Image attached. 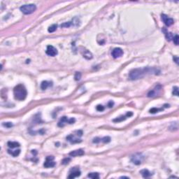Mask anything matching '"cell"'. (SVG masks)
<instances>
[{"instance_id": "cell-17", "label": "cell", "mask_w": 179, "mask_h": 179, "mask_svg": "<svg viewBox=\"0 0 179 179\" xmlns=\"http://www.w3.org/2000/svg\"><path fill=\"white\" fill-rule=\"evenodd\" d=\"M53 85V83L52 82H48V81H43L41 84V88L42 90H46L49 86H52Z\"/></svg>"}, {"instance_id": "cell-32", "label": "cell", "mask_w": 179, "mask_h": 179, "mask_svg": "<svg viewBox=\"0 0 179 179\" xmlns=\"http://www.w3.org/2000/svg\"><path fill=\"white\" fill-rule=\"evenodd\" d=\"M100 141H101V138H98V137H97V138L93 139V143H99Z\"/></svg>"}, {"instance_id": "cell-1", "label": "cell", "mask_w": 179, "mask_h": 179, "mask_svg": "<svg viewBox=\"0 0 179 179\" xmlns=\"http://www.w3.org/2000/svg\"><path fill=\"white\" fill-rule=\"evenodd\" d=\"M160 71L154 67H145L141 69H134L129 74V78L132 81H136L138 79L143 78L147 74H155L158 75Z\"/></svg>"}, {"instance_id": "cell-12", "label": "cell", "mask_w": 179, "mask_h": 179, "mask_svg": "<svg viewBox=\"0 0 179 179\" xmlns=\"http://www.w3.org/2000/svg\"><path fill=\"white\" fill-rule=\"evenodd\" d=\"M85 154V152L82 149H78V150H76L72 152H71L69 153V155L72 157H78V156H82Z\"/></svg>"}, {"instance_id": "cell-15", "label": "cell", "mask_w": 179, "mask_h": 179, "mask_svg": "<svg viewBox=\"0 0 179 179\" xmlns=\"http://www.w3.org/2000/svg\"><path fill=\"white\" fill-rule=\"evenodd\" d=\"M140 174L142 175V176L143 178H149L150 176H152V174L148 170V169H143L140 171Z\"/></svg>"}, {"instance_id": "cell-22", "label": "cell", "mask_w": 179, "mask_h": 179, "mask_svg": "<svg viewBox=\"0 0 179 179\" xmlns=\"http://www.w3.org/2000/svg\"><path fill=\"white\" fill-rule=\"evenodd\" d=\"M163 111V108H153L151 109H150V113H158L159 111Z\"/></svg>"}, {"instance_id": "cell-34", "label": "cell", "mask_w": 179, "mask_h": 179, "mask_svg": "<svg viewBox=\"0 0 179 179\" xmlns=\"http://www.w3.org/2000/svg\"><path fill=\"white\" fill-rule=\"evenodd\" d=\"M174 60H175L176 63L179 64V57H174Z\"/></svg>"}, {"instance_id": "cell-19", "label": "cell", "mask_w": 179, "mask_h": 179, "mask_svg": "<svg viewBox=\"0 0 179 179\" xmlns=\"http://www.w3.org/2000/svg\"><path fill=\"white\" fill-rule=\"evenodd\" d=\"M8 153L11 155L13 157H17L19 155L20 153V150H8Z\"/></svg>"}, {"instance_id": "cell-16", "label": "cell", "mask_w": 179, "mask_h": 179, "mask_svg": "<svg viewBox=\"0 0 179 179\" xmlns=\"http://www.w3.org/2000/svg\"><path fill=\"white\" fill-rule=\"evenodd\" d=\"M162 30H163V32L165 33V36H166L167 40H168V41H171V40H172V39H173V38H174V35H173V34H172V33L169 32L168 31H167V30H166L164 27H163Z\"/></svg>"}, {"instance_id": "cell-2", "label": "cell", "mask_w": 179, "mask_h": 179, "mask_svg": "<svg viewBox=\"0 0 179 179\" xmlns=\"http://www.w3.org/2000/svg\"><path fill=\"white\" fill-rule=\"evenodd\" d=\"M13 95L15 99L19 101H23L27 97V90L25 87L22 84L18 85L13 90Z\"/></svg>"}, {"instance_id": "cell-18", "label": "cell", "mask_w": 179, "mask_h": 179, "mask_svg": "<svg viewBox=\"0 0 179 179\" xmlns=\"http://www.w3.org/2000/svg\"><path fill=\"white\" fill-rule=\"evenodd\" d=\"M7 145L8 146L11 148H15L17 147H20V144L18 142H15V141H9L7 143Z\"/></svg>"}, {"instance_id": "cell-7", "label": "cell", "mask_w": 179, "mask_h": 179, "mask_svg": "<svg viewBox=\"0 0 179 179\" xmlns=\"http://www.w3.org/2000/svg\"><path fill=\"white\" fill-rule=\"evenodd\" d=\"M46 53L49 56L54 57L57 55V50L55 47H53V46H48Z\"/></svg>"}, {"instance_id": "cell-13", "label": "cell", "mask_w": 179, "mask_h": 179, "mask_svg": "<svg viewBox=\"0 0 179 179\" xmlns=\"http://www.w3.org/2000/svg\"><path fill=\"white\" fill-rule=\"evenodd\" d=\"M133 116V113H132V112H128L125 116H120V117H119V118H117L116 119H114V120H113V122H115V123H117V122H122V121H123V120H125L127 118H129V117H131V116Z\"/></svg>"}, {"instance_id": "cell-35", "label": "cell", "mask_w": 179, "mask_h": 179, "mask_svg": "<svg viewBox=\"0 0 179 179\" xmlns=\"http://www.w3.org/2000/svg\"><path fill=\"white\" fill-rule=\"evenodd\" d=\"M121 179H125V178H126V179H129V177H127V176H122V177H120Z\"/></svg>"}, {"instance_id": "cell-3", "label": "cell", "mask_w": 179, "mask_h": 179, "mask_svg": "<svg viewBox=\"0 0 179 179\" xmlns=\"http://www.w3.org/2000/svg\"><path fill=\"white\" fill-rule=\"evenodd\" d=\"M83 135V132L81 130H78V131H76L75 133L70 134L69 136L66 137V140L69 141L71 143H81L82 141L81 139L78 138V137H82Z\"/></svg>"}, {"instance_id": "cell-9", "label": "cell", "mask_w": 179, "mask_h": 179, "mask_svg": "<svg viewBox=\"0 0 179 179\" xmlns=\"http://www.w3.org/2000/svg\"><path fill=\"white\" fill-rule=\"evenodd\" d=\"M161 17H162V21L164 22V24L167 25V26H171V25H172L173 24H174V20L172 19V18H169L168 17L167 15H165V14H162V15H161Z\"/></svg>"}, {"instance_id": "cell-23", "label": "cell", "mask_w": 179, "mask_h": 179, "mask_svg": "<svg viewBox=\"0 0 179 179\" xmlns=\"http://www.w3.org/2000/svg\"><path fill=\"white\" fill-rule=\"evenodd\" d=\"M57 27V25H51V27H48V32H51V33L54 32L55 31H56Z\"/></svg>"}, {"instance_id": "cell-31", "label": "cell", "mask_w": 179, "mask_h": 179, "mask_svg": "<svg viewBox=\"0 0 179 179\" xmlns=\"http://www.w3.org/2000/svg\"><path fill=\"white\" fill-rule=\"evenodd\" d=\"M3 126L6 127L7 128H10L11 127H13V124L11 123H3Z\"/></svg>"}, {"instance_id": "cell-33", "label": "cell", "mask_w": 179, "mask_h": 179, "mask_svg": "<svg viewBox=\"0 0 179 179\" xmlns=\"http://www.w3.org/2000/svg\"><path fill=\"white\" fill-rule=\"evenodd\" d=\"M114 104V103L112 102V101H111L109 103H108V106L109 107V108H111V107H113V106Z\"/></svg>"}, {"instance_id": "cell-25", "label": "cell", "mask_w": 179, "mask_h": 179, "mask_svg": "<svg viewBox=\"0 0 179 179\" xmlns=\"http://www.w3.org/2000/svg\"><path fill=\"white\" fill-rule=\"evenodd\" d=\"M72 25V22H64L63 24H62L60 26H61V27H69Z\"/></svg>"}, {"instance_id": "cell-11", "label": "cell", "mask_w": 179, "mask_h": 179, "mask_svg": "<svg viewBox=\"0 0 179 179\" xmlns=\"http://www.w3.org/2000/svg\"><path fill=\"white\" fill-rule=\"evenodd\" d=\"M162 89V87L160 85H158L153 90H150L148 93V97H155V95H157L158 94V92L161 90Z\"/></svg>"}, {"instance_id": "cell-8", "label": "cell", "mask_w": 179, "mask_h": 179, "mask_svg": "<svg viewBox=\"0 0 179 179\" xmlns=\"http://www.w3.org/2000/svg\"><path fill=\"white\" fill-rule=\"evenodd\" d=\"M80 170L76 167H74L70 170V174L69 176V179H74L76 177H78L81 176Z\"/></svg>"}, {"instance_id": "cell-24", "label": "cell", "mask_w": 179, "mask_h": 179, "mask_svg": "<svg viewBox=\"0 0 179 179\" xmlns=\"http://www.w3.org/2000/svg\"><path fill=\"white\" fill-rule=\"evenodd\" d=\"M101 141L104 143H108L111 141V138L109 137H105L102 138H101Z\"/></svg>"}, {"instance_id": "cell-27", "label": "cell", "mask_w": 179, "mask_h": 179, "mask_svg": "<svg viewBox=\"0 0 179 179\" xmlns=\"http://www.w3.org/2000/svg\"><path fill=\"white\" fill-rule=\"evenodd\" d=\"M74 78L76 81H79L81 78V74L80 72H76L74 76Z\"/></svg>"}, {"instance_id": "cell-28", "label": "cell", "mask_w": 179, "mask_h": 179, "mask_svg": "<svg viewBox=\"0 0 179 179\" xmlns=\"http://www.w3.org/2000/svg\"><path fill=\"white\" fill-rule=\"evenodd\" d=\"M173 41H174V43H175V45L178 46L179 45V36L176 34L174 36L173 38Z\"/></svg>"}, {"instance_id": "cell-10", "label": "cell", "mask_w": 179, "mask_h": 179, "mask_svg": "<svg viewBox=\"0 0 179 179\" xmlns=\"http://www.w3.org/2000/svg\"><path fill=\"white\" fill-rule=\"evenodd\" d=\"M111 54H112L113 57L116 59V58L120 57L123 55V51L120 48H116L113 50Z\"/></svg>"}, {"instance_id": "cell-26", "label": "cell", "mask_w": 179, "mask_h": 179, "mask_svg": "<svg viewBox=\"0 0 179 179\" xmlns=\"http://www.w3.org/2000/svg\"><path fill=\"white\" fill-rule=\"evenodd\" d=\"M172 93H173V95H175V96H179V87H174V88H173V92H172Z\"/></svg>"}, {"instance_id": "cell-5", "label": "cell", "mask_w": 179, "mask_h": 179, "mask_svg": "<svg viewBox=\"0 0 179 179\" xmlns=\"http://www.w3.org/2000/svg\"><path fill=\"white\" fill-rule=\"evenodd\" d=\"M143 159H144V156L141 153H136L132 156L131 162L136 165H140L142 163Z\"/></svg>"}, {"instance_id": "cell-14", "label": "cell", "mask_w": 179, "mask_h": 179, "mask_svg": "<svg viewBox=\"0 0 179 179\" xmlns=\"http://www.w3.org/2000/svg\"><path fill=\"white\" fill-rule=\"evenodd\" d=\"M66 123H69V119H68L67 117L64 116V117H62V118L60 119V120L58 122L57 125L60 127H63Z\"/></svg>"}, {"instance_id": "cell-6", "label": "cell", "mask_w": 179, "mask_h": 179, "mask_svg": "<svg viewBox=\"0 0 179 179\" xmlns=\"http://www.w3.org/2000/svg\"><path fill=\"white\" fill-rule=\"evenodd\" d=\"M45 168H51L55 166V162H54V157L53 156H48L46 161L43 164Z\"/></svg>"}, {"instance_id": "cell-21", "label": "cell", "mask_w": 179, "mask_h": 179, "mask_svg": "<svg viewBox=\"0 0 179 179\" xmlns=\"http://www.w3.org/2000/svg\"><path fill=\"white\" fill-rule=\"evenodd\" d=\"M89 178H90V179H99V174L98 173H90V174H88V176H87Z\"/></svg>"}, {"instance_id": "cell-30", "label": "cell", "mask_w": 179, "mask_h": 179, "mask_svg": "<svg viewBox=\"0 0 179 179\" xmlns=\"http://www.w3.org/2000/svg\"><path fill=\"white\" fill-rule=\"evenodd\" d=\"M96 108H97V110L98 111H103L104 110V107L102 105L97 106Z\"/></svg>"}, {"instance_id": "cell-20", "label": "cell", "mask_w": 179, "mask_h": 179, "mask_svg": "<svg viewBox=\"0 0 179 179\" xmlns=\"http://www.w3.org/2000/svg\"><path fill=\"white\" fill-rule=\"evenodd\" d=\"M83 57L85 58V59H87V60H91L92 58V53H90V51H85L84 53H83Z\"/></svg>"}, {"instance_id": "cell-4", "label": "cell", "mask_w": 179, "mask_h": 179, "mask_svg": "<svg viewBox=\"0 0 179 179\" xmlns=\"http://www.w3.org/2000/svg\"><path fill=\"white\" fill-rule=\"evenodd\" d=\"M20 10L22 11V13L25 15H29L34 13V11L36 10V6L35 4H25L20 6Z\"/></svg>"}, {"instance_id": "cell-29", "label": "cell", "mask_w": 179, "mask_h": 179, "mask_svg": "<svg viewBox=\"0 0 179 179\" xmlns=\"http://www.w3.org/2000/svg\"><path fill=\"white\" fill-rule=\"evenodd\" d=\"M70 162H71V159H70V158H65V159H64L63 160H62V164H69Z\"/></svg>"}]
</instances>
